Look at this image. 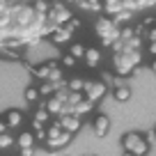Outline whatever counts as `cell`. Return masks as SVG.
Here are the masks:
<instances>
[{"label":"cell","instance_id":"obj_1","mask_svg":"<svg viewBox=\"0 0 156 156\" xmlns=\"http://www.w3.org/2000/svg\"><path fill=\"white\" fill-rule=\"evenodd\" d=\"M122 145H124V149L131 151L133 156H145L147 151H149V145H147V140L140 133H126V136L122 138Z\"/></svg>","mask_w":156,"mask_h":156},{"label":"cell","instance_id":"obj_2","mask_svg":"<svg viewBox=\"0 0 156 156\" xmlns=\"http://www.w3.org/2000/svg\"><path fill=\"white\" fill-rule=\"evenodd\" d=\"M48 21H51V23H55V25L69 23V21H71V12H69V7L55 2V7H51V9H48Z\"/></svg>","mask_w":156,"mask_h":156},{"label":"cell","instance_id":"obj_3","mask_svg":"<svg viewBox=\"0 0 156 156\" xmlns=\"http://www.w3.org/2000/svg\"><path fill=\"white\" fill-rule=\"evenodd\" d=\"M83 92H85V97H87L90 101H99V99H103V94H106V83H92V80H87Z\"/></svg>","mask_w":156,"mask_h":156},{"label":"cell","instance_id":"obj_4","mask_svg":"<svg viewBox=\"0 0 156 156\" xmlns=\"http://www.w3.org/2000/svg\"><path fill=\"white\" fill-rule=\"evenodd\" d=\"M92 129H94V136L97 138H106L108 131H110V119L106 115H97V119L92 122Z\"/></svg>","mask_w":156,"mask_h":156},{"label":"cell","instance_id":"obj_5","mask_svg":"<svg viewBox=\"0 0 156 156\" xmlns=\"http://www.w3.org/2000/svg\"><path fill=\"white\" fill-rule=\"evenodd\" d=\"M60 124H62V129H64V131H69V133H76L78 129H80V119H78L76 112H71V115H62Z\"/></svg>","mask_w":156,"mask_h":156},{"label":"cell","instance_id":"obj_6","mask_svg":"<svg viewBox=\"0 0 156 156\" xmlns=\"http://www.w3.org/2000/svg\"><path fill=\"white\" fill-rule=\"evenodd\" d=\"M69 140H71V133H69V131H62V136L55 138V140H48V142H46V147H48V149H58V147L69 145Z\"/></svg>","mask_w":156,"mask_h":156},{"label":"cell","instance_id":"obj_7","mask_svg":"<svg viewBox=\"0 0 156 156\" xmlns=\"http://www.w3.org/2000/svg\"><path fill=\"white\" fill-rule=\"evenodd\" d=\"M64 103H67V101H64V99H62V97H60V94H58V97L48 99V103H46V108H48V112H51V115H55V112H62Z\"/></svg>","mask_w":156,"mask_h":156},{"label":"cell","instance_id":"obj_8","mask_svg":"<svg viewBox=\"0 0 156 156\" xmlns=\"http://www.w3.org/2000/svg\"><path fill=\"white\" fill-rule=\"evenodd\" d=\"M99 60H101L99 48H87V51H85V62H87V67H97Z\"/></svg>","mask_w":156,"mask_h":156},{"label":"cell","instance_id":"obj_9","mask_svg":"<svg viewBox=\"0 0 156 156\" xmlns=\"http://www.w3.org/2000/svg\"><path fill=\"white\" fill-rule=\"evenodd\" d=\"M16 142H19V147L23 149V147H32L34 145V136L30 131H25V133H21L19 138H16Z\"/></svg>","mask_w":156,"mask_h":156},{"label":"cell","instance_id":"obj_10","mask_svg":"<svg viewBox=\"0 0 156 156\" xmlns=\"http://www.w3.org/2000/svg\"><path fill=\"white\" fill-rule=\"evenodd\" d=\"M115 99L119 103H124V101H129V99H131V90L126 87V85H119V87L115 90Z\"/></svg>","mask_w":156,"mask_h":156},{"label":"cell","instance_id":"obj_11","mask_svg":"<svg viewBox=\"0 0 156 156\" xmlns=\"http://www.w3.org/2000/svg\"><path fill=\"white\" fill-rule=\"evenodd\" d=\"M21 122H23V115H21L19 110H9L7 112V124H9V126H19Z\"/></svg>","mask_w":156,"mask_h":156},{"label":"cell","instance_id":"obj_12","mask_svg":"<svg viewBox=\"0 0 156 156\" xmlns=\"http://www.w3.org/2000/svg\"><path fill=\"white\" fill-rule=\"evenodd\" d=\"M62 131H64V129H62V124H60V122L53 124V126L46 131V140H55V138H60V136H62Z\"/></svg>","mask_w":156,"mask_h":156},{"label":"cell","instance_id":"obj_13","mask_svg":"<svg viewBox=\"0 0 156 156\" xmlns=\"http://www.w3.org/2000/svg\"><path fill=\"white\" fill-rule=\"evenodd\" d=\"M69 37H71V32L69 30H58V32L51 34V39H53L55 44H62V41H69Z\"/></svg>","mask_w":156,"mask_h":156},{"label":"cell","instance_id":"obj_14","mask_svg":"<svg viewBox=\"0 0 156 156\" xmlns=\"http://www.w3.org/2000/svg\"><path fill=\"white\" fill-rule=\"evenodd\" d=\"M92 103H94V101H90V99L85 97V99H83V101H80V103H76V108H73V112H76V115H83V112H87L90 108H92Z\"/></svg>","mask_w":156,"mask_h":156},{"label":"cell","instance_id":"obj_15","mask_svg":"<svg viewBox=\"0 0 156 156\" xmlns=\"http://www.w3.org/2000/svg\"><path fill=\"white\" fill-rule=\"evenodd\" d=\"M85 51H87V48H85V46L83 44H71V48H69V53H71L73 55V58H85Z\"/></svg>","mask_w":156,"mask_h":156},{"label":"cell","instance_id":"obj_16","mask_svg":"<svg viewBox=\"0 0 156 156\" xmlns=\"http://www.w3.org/2000/svg\"><path fill=\"white\" fill-rule=\"evenodd\" d=\"M55 67V62H48V64H44V67H39V69H34V73H37L39 78H48L51 76V69Z\"/></svg>","mask_w":156,"mask_h":156},{"label":"cell","instance_id":"obj_17","mask_svg":"<svg viewBox=\"0 0 156 156\" xmlns=\"http://www.w3.org/2000/svg\"><path fill=\"white\" fill-rule=\"evenodd\" d=\"M69 90H71V92H83V90H85V80H80V78H71V80H69Z\"/></svg>","mask_w":156,"mask_h":156},{"label":"cell","instance_id":"obj_18","mask_svg":"<svg viewBox=\"0 0 156 156\" xmlns=\"http://www.w3.org/2000/svg\"><path fill=\"white\" fill-rule=\"evenodd\" d=\"M48 117H51L48 108H41V110H37V115H34V119H37V122H41V124H46V122H48Z\"/></svg>","mask_w":156,"mask_h":156},{"label":"cell","instance_id":"obj_19","mask_svg":"<svg viewBox=\"0 0 156 156\" xmlns=\"http://www.w3.org/2000/svg\"><path fill=\"white\" fill-rule=\"evenodd\" d=\"M39 94H41V92H39L37 87H28V90H25V101H37Z\"/></svg>","mask_w":156,"mask_h":156},{"label":"cell","instance_id":"obj_20","mask_svg":"<svg viewBox=\"0 0 156 156\" xmlns=\"http://www.w3.org/2000/svg\"><path fill=\"white\" fill-rule=\"evenodd\" d=\"M14 138L12 136H7V133H0V147H9V145H14Z\"/></svg>","mask_w":156,"mask_h":156},{"label":"cell","instance_id":"obj_21","mask_svg":"<svg viewBox=\"0 0 156 156\" xmlns=\"http://www.w3.org/2000/svg\"><path fill=\"white\" fill-rule=\"evenodd\" d=\"M34 7H37V12H39V14H44V12H48V9H51L46 0H34Z\"/></svg>","mask_w":156,"mask_h":156},{"label":"cell","instance_id":"obj_22","mask_svg":"<svg viewBox=\"0 0 156 156\" xmlns=\"http://www.w3.org/2000/svg\"><path fill=\"white\" fill-rule=\"evenodd\" d=\"M48 80L51 83H60V69H51V76H48Z\"/></svg>","mask_w":156,"mask_h":156},{"label":"cell","instance_id":"obj_23","mask_svg":"<svg viewBox=\"0 0 156 156\" xmlns=\"http://www.w3.org/2000/svg\"><path fill=\"white\" fill-rule=\"evenodd\" d=\"M62 64H64V67H73V64H76V58H73L71 53L64 55V58H62Z\"/></svg>","mask_w":156,"mask_h":156},{"label":"cell","instance_id":"obj_24","mask_svg":"<svg viewBox=\"0 0 156 156\" xmlns=\"http://www.w3.org/2000/svg\"><path fill=\"white\" fill-rule=\"evenodd\" d=\"M80 5H83V7H92V9H97V7H99V0H80Z\"/></svg>","mask_w":156,"mask_h":156},{"label":"cell","instance_id":"obj_25","mask_svg":"<svg viewBox=\"0 0 156 156\" xmlns=\"http://www.w3.org/2000/svg\"><path fill=\"white\" fill-rule=\"evenodd\" d=\"M76 28H80V21H78V19L73 21V19H71V21H69V25H67V30H69V32H73Z\"/></svg>","mask_w":156,"mask_h":156},{"label":"cell","instance_id":"obj_26","mask_svg":"<svg viewBox=\"0 0 156 156\" xmlns=\"http://www.w3.org/2000/svg\"><path fill=\"white\" fill-rule=\"evenodd\" d=\"M21 156H32V147H23V149H21Z\"/></svg>","mask_w":156,"mask_h":156},{"label":"cell","instance_id":"obj_27","mask_svg":"<svg viewBox=\"0 0 156 156\" xmlns=\"http://www.w3.org/2000/svg\"><path fill=\"white\" fill-rule=\"evenodd\" d=\"M7 126H9V124H7V119H5V122L0 119V133H7Z\"/></svg>","mask_w":156,"mask_h":156},{"label":"cell","instance_id":"obj_28","mask_svg":"<svg viewBox=\"0 0 156 156\" xmlns=\"http://www.w3.org/2000/svg\"><path fill=\"white\" fill-rule=\"evenodd\" d=\"M147 37H149L151 41H156V30H149V32H147Z\"/></svg>","mask_w":156,"mask_h":156},{"label":"cell","instance_id":"obj_29","mask_svg":"<svg viewBox=\"0 0 156 156\" xmlns=\"http://www.w3.org/2000/svg\"><path fill=\"white\" fill-rule=\"evenodd\" d=\"M103 83H112V76H110V73H103Z\"/></svg>","mask_w":156,"mask_h":156},{"label":"cell","instance_id":"obj_30","mask_svg":"<svg viewBox=\"0 0 156 156\" xmlns=\"http://www.w3.org/2000/svg\"><path fill=\"white\" fill-rule=\"evenodd\" d=\"M149 53H154V55H156V41H151V46H149Z\"/></svg>","mask_w":156,"mask_h":156},{"label":"cell","instance_id":"obj_31","mask_svg":"<svg viewBox=\"0 0 156 156\" xmlns=\"http://www.w3.org/2000/svg\"><path fill=\"white\" fill-rule=\"evenodd\" d=\"M151 71L156 73V60H154V62H151Z\"/></svg>","mask_w":156,"mask_h":156},{"label":"cell","instance_id":"obj_32","mask_svg":"<svg viewBox=\"0 0 156 156\" xmlns=\"http://www.w3.org/2000/svg\"><path fill=\"white\" fill-rule=\"evenodd\" d=\"M67 2H76V5H80V0H67Z\"/></svg>","mask_w":156,"mask_h":156},{"label":"cell","instance_id":"obj_33","mask_svg":"<svg viewBox=\"0 0 156 156\" xmlns=\"http://www.w3.org/2000/svg\"><path fill=\"white\" fill-rule=\"evenodd\" d=\"M48 2H53V5H55V2H62V0H48Z\"/></svg>","mask_w":156,"mask_h":156},{"label":"cell","instance_id":"obj_34","mask_svg":"<svg viewBox=\"0 0 156 156\" xmlns=\"http://www.w3.org/2000/svg\"><path fill=\"white\" fill-rule=\"evenodd\" d=\"M23 2H30V0H23Z\"/></svg>","mask_w":156,"mask_h":156}]
</instances>
